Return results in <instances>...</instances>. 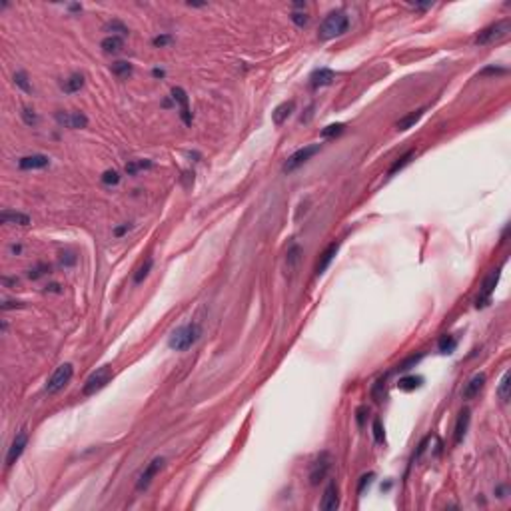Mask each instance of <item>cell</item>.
<instances>
[{
	"mask_svg": "<svg viewBox=\"0 0 511 511\" xmlns=\"http://www.w3.org/2000/svg\"><path fill=\"white\" fill-rule=\"evenodd\" d=\"M347 28H349V18L345 16V12H330L326 16V20L322 22L318 36H320V40H332V38L345 34Z\"/></svg>",
	"mask_w": 511,
	"mask_h": 511,
	"instance_id": "cell-1",
	"label": "cell"
},
{
	"mask_svg": "<svg viewBox=\"0 0 511 511\" xmlns=\"http://www.w3.org/2000/svg\"><path fill=\"white\" fill-rule=\"evenodd\" d=\"M200 336H202V330H200L198 324H186V326L178 328V330L170 336L168 345H170L172 349H176V351H184V349L192 347V345L200 340Z\"/></svg>",
	"mask_w": 511,
	"mask_h": 511,
	"instance_id": "cell-2",
	"label": "cell"
},
{
	"mask_svg": "<svg viewBox=\"0 0 511 511\" xmlns=\"http://www.w3.org/2000/svg\"><path fill=\"white\" fill-rule=\"evenodd\" d=\"M509 30H511V22H509L507 18H505V20H499V22H495V24H491V26L483 28V30L477 34V38H475V44H479V46H485V44L497 42V40L505 38V36L509 34Z\"/></svg>",
	"mask_w": 511,
	"mask_h": 511,
	"instance_id": "cell-3",
	"label": "cell"
},
{
	"mask_svg": "<svg viewBox=\"0 0 511 511\" xmlns=\"http://www.w3.org/2000/svg\"><path fill=\"white\" fill-rule=\"evenodd\" d=\"M112 377V367L110 365H102L98 367L94 373H90V377L86 379L84 387H82V393L84 395H94L96 391H100Z\"/></svg>",
	"mask_w": 511,
	"mask_h": 511,
	"instance_id": "cell-4",
	"label": "cell"
},
{
	"mask_svg": "<svg viewBox=\"0 0 511 511\" xmlns=\"http://www.w3.org/2000/svg\"><path fill=\"white\" fill-rule=\"evenodd\" d=\"M72 375H74V367L70 365V363H62V365H58L56 367V371L48 377V381H46V391L48 393H56V391H60L70 379H72Z\"/></svg>",
	"mask_w": 511,
	"mask_h": 511,
	"instance_id": "cell-5",
	"label": "cell"
},
{
	"mask_svg": "<svg viewBox=\"0 0 511 511\" xmlns=\"http://www.w3.org/2000/svg\"><path fill=\"white\" fill-rule=\"evenodd\" d=\"M320 152V144H314V146H306V148H300L298 152H294L288 160H286V164H284V172L286 174H290V172H294V170H298L304 162H308L314 154H318Z\"/></svg>",
	"mask_w": 511,
	"mask_h": 511,
	"instance_id": "cell-6",
	"label": "cell"
},
{
	"mask_svg": "<svg viewBox=\"0 0 511 511\" xmlns=\"http://www.w3.org/2000/svg\"><path fill=\"white\" fill-rule=\"evenodd\" d=\"M497 282H499V270H493V272L483 280V284H481L479 296H477V300H475V306H477V308H483V306H487V304H489L491 294L495 292Z\"/></svg>",
	"mask_w": 511,
	"mask_h": 511,
	"instance_id": "cell-7",
	"label": "cell"
},
{
	"mask_svg": "<svg viewBox=\"0 0 511 511\" xmlns=\"http://www.w3.org/2000/svg\"><path fill=\"white\" fill-rule=\"evenodd\" d=\"M162 467H164V459H162V457L152 459V461L146 465V469L142 471V475H140V479H138V483H136V489H138V491L146 489V487L152 483V479L156 477V473H158Z\"/></svg>",
	"mask_w": 511,
	"mask_h": 511,
	"instance_id": "cell-8",
	"label": "cell"
},
{
	"mask_svg": "<svg viewBox=\"0 0 511 511\" xmlns=\"http://www.w3.org/2000/svg\"><path fill=\"white\" fill-rule=\"evenodd\" d=\"M330 465H332L330 455H328V453H322V455H320V459H316V461H314V465H312V471H310V483H312V485H318V483L328 475Z\"/></svg>",
	"mask_w": 511,
	"mask_h": 511,
	"instance_id": "cell-9",
	"label": "cell"
},
{
	"mask_svg": "<svg viewBox=\"0 0 511 511\" xmlns=\"http://www.w3.org/2000/svg\"><path fill=\"white\" fill-rule=\"evenodd\" d=\"M56 120H58V124H62L66 128H74V130L86 128V124H88V118L80 112H58Z\"/></svg>",
	"mask_w": 511,
	"mask_h": 511,
	"instance_id": "cell-10",
	"label": "cell"
},
{
	"mask_svg": "<svg viewBox=\"0 0 511 511\" xmlns=\"http://www.w3.org/2000/svg\"><path fill=\"white\" fill-rule=\"evenodd\" d=\"M26 443H28V435H26V431H20V433L14 437V441H12L10 449H8V455H6V465H14V463H16V459L22 455V451H24Z\"/></svg>",
	"mask_w": 511,
	"mask_h": 511,
	"instance_id": "cell-11",
	"label": "cell"
},
{
	"mask_svg": "<svg viewBox=\"0 0 511 511\" xmlns=\"http://www.w3.org/2000/svg\"><path fill=\"white\" fill-rule=\"evenodd\" d=\"M50 164L48 156L44 154H32V156H24L18 160V168L20 170H42Z\"/></svg>",
	"mask_w": 511,
	"mask_h": 511,
	"instance_id": "cell-12",
	"label": "cell"
},
{
	"mask_svg": "<svg viewBox=\"0 0 511 511\" xmlns=\"http://www.w3.org/2000/svg\"><path fill=\"white\" fill-rule=\"evenodd\" d=\"M483 385H485V375H483V373L473 375V377L465 383V387H463V391H461V397H463V399H473L475 395H479V391L483 389Z\"/></svg>",
	"mask_w": 511,
	"mask_h": 511,
	"instance_id": "cell-13",
	"label": "cell"
},
{
	"mask_svg": "<svg viewBox=\"0 0 511 511\" xmlns=\"http://www.w3.org/2000/svg\"><path fill=\"white\" fill-rule=\"evenodd\" d=\"M172 98L178 102L180 106V116L184 120V124H192V114H190V108H188V96L182 88H172Z\"/></svg>",
	"mask_w": 511,
	"mask_h": 511,
	"instance_id": "cell-14",
	"label": "cell"
},
{
	"mask_svg": "<svg viewBox=\"0 0 511 511\" xmlns=\"http://www.w3.org/2000/svg\"><path fill=\"white\" fill-rule=\"evenodd\" d=\"M469 419H471V413L469 409H463L455 421V427H453V441L455 443H461L465 433H467V427H469Z\"/></svg>",
	"mask_w": 511,
	"mask_h": 511,
	"instance_id": "cell-15",
	"label": "cell"
},
{
	"mask_svg": "<svg viewBox=\"0 0 511 511\" xmlns=\"http://www.w3.org/2000/svg\"><path fill=\"white\" fill-rule=\"evenodd\" d=\"M338 505H340L338 487H336V483H330V485L326 487V491H324V497H322L320 507H322L324 511H334V509H338Z\"/></svg>",
	"mask_w": 511,
	"mask_h": 511,
	"instance_id": "cell-16",
	"label": "cell"
},
{
	"mask_svg": "<svg viewBox=\"0 0 511 511\" xmlns=\"http://www.w3.org/2000/svg\"><path fill=\"white\" fill-rule=\"evenodd\" d=\"M338 250H340V244H338V242L330 244V246L324 250V254H322V258H320V262H318V266H316V274H318V276L324 274V272L330 268V264H332V260L336 258Z\"/></svg>",
	"mask_w": 511,
	"mask_h": 511,
	"instance_id": "cell-17",
	"label": "cell"
},
{
	"mask_svg": "<svg viewBox=\"0 0 511 511\" xmlns=\"http://www.w3.org/2000/svg\"><path fill=\"white\" fill-rule=\"evenodd\" d=\"M294 108H296V104H294V100H290V102H282L274 112H272V122L276 124V126H282L290 116H292V112H294Z\"/></svg>",
	"mask_w": 511,
	"mask_h": 511,
	"instance_id": "cell-18",
	"label": "cell"
},
{
	"mask_svg": "<svg viewBox=\"0 0 511 511\" xmlns=\"http://www.w3.org/2000/svg\"><path fill=\"white\" fill-rule=\"evenodd\" d=\"M0 220H2V224H12V226H28L30 224V216H26L22 212H10V210H4L0 214Z\"/></svg>",
	"mask_w": 511,
	"mask_h": 511,
	"instance_id": "cell-19",
	"label": "cell"
},
{
	"mask_svg": "<svg viewBox=\"0 0 511 511\" xmlns=\"http://www.w3.org/2000/svg\"><path fill=\"white\" fill-rule=\"evenodd\" d=\"M100 46H102V50H104L106 54H118V52L124 48V40H122V36L110 34V36H106V38L100 42Z\"/></svg>",
	"mask_w": 511,
	"mask_h": 511,
	"instance_id": "cell-20",
	"label": "cell"
},
{
	"mask_svg": "<svg viewBox=\"0 0 511 511\" xmlns=\"http://www.w3.org/2000/svg\"><path fill=\"white\" fill-rule=\"evenodd\" d=\"M336 80V74H334V70H330V68H320V70H316L314 74H312V84L314 86H328V84H332Z\"/></svg>",
	"mask_w": 511,
	"mask_h": 511,
	"instance_id": "cell-21",
	"label": "cell"
},
{
	"mask_svg": "<svg viewBox=\"0 0 511 511\" xmlns=\"http://www.w3.org/2000/svg\"><path fill=\"white\" fill-rule=\"evenodd\" d=\"M82 86H84V76H82V74H72L70 78H66V80L62 82V90H64L66 94H74V92H78Z\"/></svg>",
	"mask_w": 511,
	"mask_h": 511,
	"instance_id": "cell-22",
	"label": "cell"
},
{
	"mask_svg": "<svg viewBox=\"0 0 511 511\" xmlns=\"http://www.w3.org/2000/svg\"><path fill=\"white\" fill-rule=\"evenodd\" d=\"M421 383H423V377H419V375H405V377H399L397 387L401 391H413V389L421 387Z\"/></svg>",
	"mask_w": 511,
	"mask_h": 511,
	"instance_id": "cell-23",
	"label": "cell"
},
{
	"mask_svg": "<svg viewBox=\"0 0 511 511\" xmlns=\"http://www.w3.org/2000/svg\"><path fill=\"white\" fill-rule=\"evenodd\" d=\"M112 74L118 76V78H128L132 74V64L124 62V60H118V62L112 64Z\"/></svg>",
	"mask_w": 511,
	"mask_h": 511,
	"instance_id": "cell-24",
	"label": "cell"
},
{
	"mask_svg": "<svg viewBox=\"0 0 511 511\" xmlns=\"http://www.w3.org/2000/svg\"><path fill=\"white\" fill-rule=\"evenodd\" d=\"M423 116V110H415V112H411V114H407V116H403L399 122H397V128L399 130H409L419 118Z\"/></svg>",
	"mask_w": 511,
	"mask_h": 511,
	"instance_id": "cell-25",
	"label": "cell"
},
{
	"mask_svg": "<svg viewBox=\"0 0 511 511\" xmlns=\"http://www.w3.org/2000/svg\"><path fill=\"white\" fill-rule=\"evenodd\" d=\"M509 379H511V373L505 371L501 381H499V387H497V395L501 397V401H509V385H511Z\"/></svg>",
	"mask_w": 511,
	"mask_h": 511,
	"instance_id": "cell-26",
	"label": "cell"
},
{
	"mask_svg": "<svg viewBox=\"0 0 511 511\" xmlns=\"http://www.w3.org/2000/svg\"><path fill=\"white\" fill-rule=\"evenodd\" d=\"M413 156H415V152H413V150H409L407 154H403V156H401V158H399V160H397V162H395V164L389 168V176H393L397 170H401L403 166H407V164L411 162V158H413Z\"/></svg>",
	"mask_w": 511,
	"mask_h": 511,
	"instance_id": "cell-27",
	"label": "cell"
},
{
	"mask_svg": "<svg viewBox=\"0 0 511 511\" xmlns=\"http://www.w3.org/2000/svg\"><path fill=\"white\" fill-rule=\"evenodd\" d=\"M104 28H106V32H112L114 36H118V34H128L126 24H124V22H120V20H112V22H108Z\"/></svg>",
	"mask_w": 511,
	"mask_h": 511,
	"instance_id": "cell-28",
	"label": "cell"
},
{
	"mask_svg": "<svg viewBox=\"0 0 511 511\" xmlns=\"http://www.w3.org/2000/svg\"><path fill=\"white\" fill-rule=\"evenodd\" d=\"M14 84H16L20 90H24L26 94H30V92H32V86H30L28 76H26L24 72H16V74H14Z\"/></svg>",
	"mask_w": 511,
	"mask_h": 511,
	"instance_id": "cell-29",
	"label": "cell"
},
{
	"mask_svg": "<svg viewBox=\"0 0 511 511\" xmlns=\"http://www.w3.org/2000/svg\"><path fill=\"white\" fill-rule=\"evenodd\" d=\"M455 345H457V341H455L451 336H443V338L439 340V345H437V347H439L441 353H451V351L455 349Z\"/></svg>",
	"mask_w": 511,
	"mask_h": 511,
	"instance_id": "cell-30",
	"label": "cell"
},
{
	"mask_svg": "<svg viewBox=\"0 0 511 511\" xmlns=\"http://www.w3.org/2000/svg\"><path fill=\"white\" fill-rule=\"evenodd\" d=\"M150 270H152V260L148 258V260L140 266V270L136 272V276H134V284H142V282H144V278L150 274Z\"/></svg>",
	"mask_w": 511,
	"mask_h": 511,
	"instance_id": "cell-31",
	"label": "cell"
},
{
	"mask_svg": "<svg viewBox=\"0 0 511 511\" xmlns=\"http://www.w3.org/2000/svg\"><path fill=\"white\" fill-rule=\"evenodd\" d=\"M343 132V124H330V126H326L324 130H322V138H334V136H338V134H341Z\"/></svg>",
	"mask_w": 511,
	"mask_h": 511,
	"instance_id": "cell-32",
	"label": "cell"
},
{
	"mask_svg": "<svg viewBox=\"0 0 511 511\" xmlns=\"http://www.w3.org/2000/svg\"><path fill=\"white\" fill-rule=\"evenodd\" d=\"M421 357H423L421 353H419V355H411V357H407L405 361H401V363L397 365V371H409L411 367H415V365L421 361Z\"/></svg>",
	"mask_w": 511,
	"mask_h": 511,
	"instance_id": "cell-33",
	"label": "cell"
},
{
	"mask_svg": "<svg viewBox=\"0 0 511 511\" xmlns=\"http://www.w3.org/2000/svg\"><path fill=\"white\" fill-rule=\"evenodd\" d=\"M102 182H104L106 186H116V184L120 182V174H118L116 170H106V172L102 174Z\"/></svg>",
	"mask_w": 511,
	"mask_h": 511,
	"instance_id": "cell-34",
	"label": "cell"
},
{
	"mask_svg": "<svg viewBox=\"0 0 511 511\" xmlns=\"http://www.w3.org/2000/svg\"><path fill=\"white\" fill-rule=\"evenodd\" d=\"M290 18H292V22H294L296 26H300V28H304V26L308 24V20H310L306 12H292V16H290Z\"/></svg>",
	"mask_w": 511,
	"mask_h": 511,
	"instance_id": "cell-35",
	"label": "cell"
},
{
	"mask_svg": "<svg viewBox=\"0 0 511 511\" xmlns=\"http://www.w3.org/2000/svg\"><path fill=\"white\" fill-rule=\"evenodd\" d=\"M150 166H152V162H130V164H126V172L136 174L138 170H144V168H150Z\"/></svg>",
	"mask_w": 511,
	"mask_h": 511,
	"instance_id": "cell-36",
	"label": "cell"
},
{
	"mask_svg": "<svg viewBox=\"0 0 511 511\" xmlns=\"http://www.w3.org/2000/svg\"><path fill=\"white\" fill-rule=\"evenodd\" d=\"M46 272H50V266H46V264H42V266H36L34 270H30L28 272V278H32V280H36V278H40V276H44Z\"/></svg>",
	"mask_w": 511,
	"mask_h": 511,
	"instance_id": "cell-37",
	"label": "cell"
},
{
	"mask_svg": "<svg viewBox=\"0 0 511 511\" xmlns=\"http://www.w3.org/2000/svg\"><path fill=\"white\" fill-rule=\"evenodd\" d=\"M373 439H375V443L383 441V427H381L379 419H373Z\"/></svg>",
	"mask_w": 511,
	"mask_h": 511,
	"instance_id": "cell-38",
	"label": "cell"
},
{
	"mask_svg": "<svg viewBox=\"0 0 511 511\" xmlns=\"http://www.w3.org/2000/svg\"><path fill=\"white\" fill-rule=\"evenodd\" d=\"M170 42H172V36H168V34H160V36H156V38L152 40V44L158 46V48H164V46H168Z\"/></svg>",
	"mask_w": 511,
	"mask_h": 511,
	"instance_id": "cell-39",
	"label": "cell"
},
{
	"mask_svg": "<svg viewBox=\"0 0 511 511\" xmlns=\"http://www.w3.org/2000/svg\"><path fill=\"white\" fill-rule=\"evenodd\" d=\"M22 118H24V122L28 124V126H32V124H36V114H34V110H28V108H24L22 110Z\"/></svg>",
	"mask_w": 511,
	"mask_h": 511,
	"instance_id": "cell-40",
	"label": "cell"
},
{
	"mask_svg": "<svg viewBox=\"0 0 511 511\" xmlns=\"http://www.w3.org/2000/svg\"><path fill=\"white\" fill-rule=\"evenodd\" d=\"M371 479H373V473H367V475H361V481H359V487H357V493L361 495L363 493V489H365V485H369L371 483Z\"/></svg>",
	"mask_w": 511,
	"mask_h": 511,
	"instance_id": "cell-41",
	"label": "cell"
},
{
	"mask_svg": "<svg viewBox=\"0 0 511 511\" xmlns=\"http://www.w3.org/2000/svg\"><path fill=\"white\" fill-rule=\"evenodd\" d=\"M12 308H24V304L22 302H14V300H4L2 310H12Z\"/></svg>",
	"mask_w": 511,
	"mask_h": 511,
	"instance_id": "cell-42",
	"label": "cell"
},
{
	"mask_svg": "<svg viewBox=\"0 0 511 511\" xmlns=\"http://www.w3.org/2000/svg\"><path fill=\"white\" fill-rule=\"evenodd\" d=\"M128 230H130V226H128V224H124V226H120V228H116V230H114V236H118V238H120V236H122V234H126Z\"/></svg>",
	"mask_w": 511,
	"mask_h": 511,
	"instance_id": "cell-43",
	"label": "cell"
},
{
	"mask_svg": "<svg viewBox=\"0 0 511 511\" xmlns=\"http://www.w3.org/2000/svg\"><path fill=\"white\" fill-rule=\"evenodd\" d=\"M363 413H365V407H359L357 409V423L363 425Z\"/></svg>",
	"mask_w": 511,
	"mask_h": 511,
	"instance_id": "cell-44",
	"label": "cell"
},
{
	"mask_svg": "<svg viewBox=\"0 0 511 511\" xmlns=\"http://www.w3.org/2000/svg\"><path fill=\"white\" fill-rule=\"evenodd\" d=\"M152 74H154L156 78H162V76H164V70H158V68H156V70H154Z\"/></svg>",
	"mask_w": 511,
	"mask_h": 511,
	"instance_id": "cell-45",
	"label": "cell"
},
{
	"mask_svg": "<svg viewBox=\"0 0 511 511\" xmlns=\"http://www.w3.org/2000/svg\"><path fill=\"white\" fill-rule=\"evenodd\" d=\"M12 252H14V254H20V252H22V248H20V246H12Z\"/></svg>",
	"mask_w": 511,
	"mask_h": 511,
	"instance_id": "cell-46",
	"label": "cell"
}]
</instances>
